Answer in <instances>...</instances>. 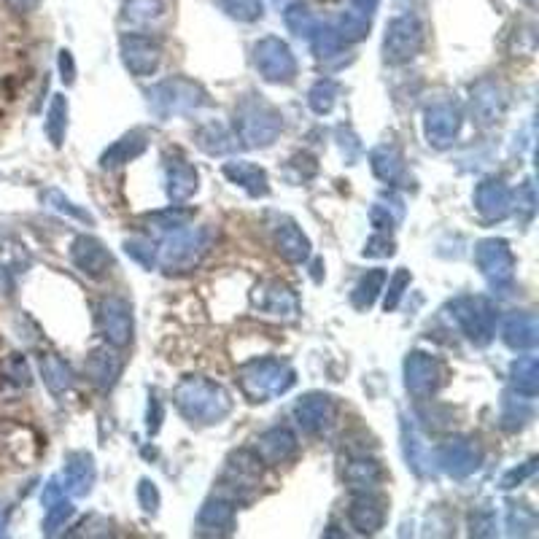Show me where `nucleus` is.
Returning <instances> with one entry per match:
<instances>
[{"label": "nucleus", "instance_id": "nucleus-1", "mask_svg": "<svg viewBox=\"0 0 539 539\" xmlns=\"http://www.w3.org/2000/svg\"><path fill=\"white\" fill-rule=\"evenodd\" d=\"M176 407L195 424H219L232 410V399L211 380L186 378L176 389Z\"/></svg>", "mask_w": 539, "mask_h": 539}, {"label": "nucleus", "instance_id": "nucleus-2", "mask_svg": "<svg viewBox=\"0 0 539 539\" xmlns=\"http://www.w3.org/2000/svg\"><path fill=\"white\" fill-rule=\"evenodd\" d=\"M281 133V114L270 103L246 98L235 111V138L251 149L270 146Z\"/></svg>", "mask_w": 539, "mask_h": 539}, {"label": "nucleus", "instance_id": "nucleus-3", "mask_svg": "<svg viewBox=\"0 0 539 539\" xmlns=\"http://www.w3.org/2000/svg\"><path fill=\"white\" fill-rule=\"evenodd\" d=\"M240 386L251 402H267L270 397L286 394L294 386V372L278 359H259L240 370Z\"/></svg>", "mask_w": 539, "mask_h": 539}, {"label": "nucleus", "instance_id": "nucleus-4", "mask_svg": "<svg viewBox=\"0 0 539 539\" xmlns=\"http://www.w3.org/2000/svg\"><path fill=\"white\" fill-rule=\"evenodd\" d=\"M213 243L211 230H195V227H186V230H176L168 238V243L160 251V265L170 273H184L192 267L200 265V259L208 254V248Z\"/></svg>", "mask_w": 539, "mask_h": 539}, {"label": "nucleus", "instance_id": "nucleus-5", "mask_svg": "<svg viewBox=\"0 0 539 539\" xmlns=\"http://www.w3.org/2000/svg\"><path fill=\"white\" fill-rule=\"evenodd\" d=\"M453 316L472 343H491L496 332V308L486 297H464L453 305Z\"/></svg>", "mask_w": 539, "mask_h": 539}, {"label": "nucleus", "instance_id": "nucleus-6", "mask_svg": "<svg viewBox=\"0 0 539 539\" xmlns=\"http://www.w3.org/2000/svg\"><path fill=\"white\" fill-rule=\"evenodd\" d=\"M421 41H424V30L413 14L391 19L389 27H386V41H383V57L391 65H402V62L416 57Z\"/></svg>", "mask_w": 539, "mask_h": 539}, {"label": "nucleus", "instance_id": "nucleus-7", "mask_svg": "<svg viewBox=\"0 0 539 539\" xmlns=\"http://www.w3.org/2000/svg\"><path fill=\"white\" fill-rule=\"evenodd\" d=\"M205 103V92L189 79H168L151 89V106L157 114H184Z\"/></svg>", "mask_w": 539, "mask_h": 539}, {"label": "nucleus", "instance_id": "nucleus-8", "mask_svg": "<svg viewBox=\"0 0 539 539\" xmlns=\"http://www.w3.org/2000/svg\"><path fill=\"white\" fill-rule=\"evenodd\" d=\"M257 68L267 81L286 84L297 76V60L281 38H265L257 44Z\"/></svg>", "mask_w": 539, "mask_h": 539}, {"label": "nucleus", "instance_id": "nucleus-9", "mask_svg": "<svg viewBox=\"0 0 539 539\" xmlns=\"http://www.w3.org/2000/svg\"><path fill=\"white\" fill-rule=\"evenodd\" d=\"M475 262L488 278V283L502 286V283L513 281L515 273V257L510 246L504 240H483L475 248Z\"/></svg>", "mask_w": 539, "mask_h": 539}, {"label": "nucleus", "instance_id": "nucleus-10", "mask_svg": "<svg viewBox=\"0 0 539 539\" xmlns=\"http://www.w3.org/2000/svg\"><path fill=\"white\" fill-rule=\"evenodd\" d=\"M122 60L135 76H151V73L160 68L162 49L151 36L127 33L122 38Z\"/></svg>", "mask_w": 539, "mask_h": 539}, {"label": "nucleus", "instance_id": "nucleus-11", "mask_svg": "<svg viewBox=\"0 0 539 539\" xmlns=\"http://www.w3.org/2000/svg\"><path fill=\"white\" fill-rule=\"evenodd\" d=\"M100 324H103V335L114 348H124L133 340V313L130 305L119 297H108L100 305Z\"/></svg>", "mask_w": 539, "mask_h": 539}, {"label": "nucleus", "instance_id": "nucleus-12", "mask_svg": "<svg viewBox=\"0 0 539 539\" xmlns=\"http://www.w3.org/2000/svg\"><path fill=\"white\" fill-rule=\"evenodd\" d=\"M461 130V114L459 108L453 103H434L429 111H426V138L437 149H445L456 141V135Z\"/></svg>", "mask_w": 539, "mask_h": 539}, {"label": "nucleus", "instance_id": "nucleus-13", "mask_svg": "<svg viewBox=\"0 0 539 539\" xmlns=\"http://www.w3.org/2000/svg\"><path fill=\"white\" fill-rule=\"evenodd\" d=\"M407 391L418 399H429L440 386V364L426 354H410L405 362Z\"/></svg>", "mask_w": 539, "mask_h": 539}, {"label": "nucleus", "instance_id": "nucleus-14", "mask_svg": "<svg viewBox=\"0 0 539 539\" xmlns=\"http://www.w3.org/2000/svg\"><path fill=\"white\" fill-rule=\"evenodd\" d=\"M437 464H440L453 478H464L469 472H475L480 464V451L475 442L469 440H451L437 448Z\"/></svg>", "mask_w": 539, "mask_h": 539}, {"label": "nucleus", "instance_id": "nucleus-15", "mask_svg": "<svg viewBox=\"0 0 539 539\" xmlns=\"http://www.w3.org/2000/svg\"><path fill=\"white\" fill-rule=\"evenodd\" d=\"M254 305L259 310H265L270 316H283V319H294L300 313V302H297V294L281 281H267L262 286H257L254 292Z\"/></svg>", "mask_w": 539, "mask_h": 539}, {"label": "nucleus", "instance_id": "nucleus-16", "mask_svg": "<svg viewBox=\"0 0 539 539\" xmlns=\"http://www.w3.org/2000/svg\"><path fill=\"white\" fill-rule=\"evenodd\" d=\"M475 208L488 221H502L513 211V192L502 181H483L475 192Z\"/></svg>", "mask_w": 539, "mask_h": 539}, {"label": "nucleus", "instance_id": "nucleus-17", "mask_svg": "<svg viewBox=\"0 0 539 539\" xmlns=\"http://www.w3.org/2000/svg\"><path fill=\"white\" fill-rule=\"evenodd\" d=\"M294 416H297V421H300L305 432H324V429L335 421V402L329 397H321V394H310V397L297 402Z\"/></svg>", "mask_w": 539, "mask_h": 539}, {"label": "nucleus", "instance_id": "nucleus-18", "mask_svg": "<svg viewBox=\"0 0 539 539\" xmlns=\"http://www.w3.org/2000/svg\"><path fill=\"white\" fill-rule=\"evenodd\" d=\"M73 265L79 267L81 273L92 275V278H103L108 273V267H111V254H108L103 243L95 238H87V235H81L76 243H73Z\"/></svg>", "mask_w": 539, "mask_h": 539}, {"label": "nucleus", "instance_id": "nucleus-19", "mask_svg": "<svg viewBox=\"0 0 539 539\" xmlns=\"http://www.w3.org/2000/svg\"><path fill=\"white\" fill-rule=\"evenodd\" d=\"M254 453H257V459L262 464H283V461H289L297 453V437L289 429L275 426V429L259 437L257 451Z\"/></svg>", "mask_w": 539, "mask_h": 539}, {"label": "nucleus", "instance_id": "nucleus-20", "mask_svg": "<svg viewBox=\"0 0 539 539\" xmlns=\"http://www.w3.org/2000/svg\"><path fill=\"white\" fill-rule=\"evenodd\" d=\"M273 238H275V248H278V254H281L283 259H289V262H294V265H300V262L308 259L310 243L292 219L278 221V224L273 227Z\"/></svg>", "mask_w": 539, "mask_h": 539}, {"label": "nucleus", "instance_id": "nucleus-21", "mask_svg": "<svg viewBox=\"0 0 539 539\" xmlns=\"http://www.w3.org/2000/svg\"><path fill=\"white\" fill-rule=\"evenodd\" d=\"M351 526H354L359 534H375V531L383 526L386 521V507H383V499L372 496L370 491H364L362 496H356L351 502Z\"/></svg>", "mask_w": 539, "mask_h": 539}, {"label": "nucleus", "instance_id": "nucleus-22", "mask_svg": "<svg viewBox=\"0 0 539 539\" xmlns=\"http://www.w3.org/2000/svg\"><path fill=\"white\" fill-rule=\"evenodd\" d=\"M502 337L504 343L515 348V351H529L539 340L537 316H531V313H513V316H507L502 327Z\"/></svg>", "mask_w": 539, "mask_h": 539}, {"label": "nucleus", "instance_id": "nucleus-23", "mask_svg": "<svg viewBox=\"0 0 539 539\" xmlns=\"http://www.w3.org/2000/svg\"><path fill=\"white\" fill-rule=\"evenodd\" d=\"M197 192V170L189 162H168V195L176 203H184Z\"/></svg>", "mask_w": 539, "mask_h": 539}, {"label": "nucleus", "instance_id": "nucleus-24", "mask_svg": "<svg viewBox=\"0 0 539 539\" xmlns=\"http://www.w3.org/2000/svg\"><path fill=\"white\" fill-rule=\"evenodd\" d=\"M224 176L230 178L232 184L243 186L248 195H267V176L259 165H251V162H230V165H224Z\"/></svg>", "mask_w": 539, "mask_h": 539}, {"label": "nucleus", "instance_id": "nucleus-25", "mask_svg": "<svg viewBox=\"0 0 539 539\" xmlns=\"http://www.w3.org/2000/svg\"><path fill=\"white\" fill-rule=\"evenodd\" d=\"M95 483V464L89 459L87 453H73L65 467V491L81 496L87 494L89 488Z\"/></svg>", "mask_w": 539, "mask_h": 539}, {"label": "nucleus", "instance_id": "nucleus-26", "mask_svg": "<svg viewBox=\"0 0 539 539\" xmlns=\"http://www.w3.org/2000/svg\"><path fill=\"white\" fill-rule=\"evenodd\" d=\"M87 372L89 378L95 380L98 386L108 389V386H114V380L119 378V372H122V359H119L114 351L100 348V351H92V356L87 359Z\"/></svg>", "mask_w": 539, "mask_h": 539}, {"label": "nucleus", "instance_id": "nucleus-27", "mask_svg": "<svg viewBox=\"0 0 539 539\" xmlns=\"http://www.w3.org/2000/svg\"><path fill=\"white\" fill-rule=\"evenodd\" d=\"M143 149H146V133L135 130V133L124 135L122 141H116L114 146L103 154V165H106V168L124 165V162L135 160L138 154H143Z\"/></svg>", "mask_w": 539, "mask_h": 539}, {"label": "nucleus", "instance_id": "nucleus-28", "mask_svg": "<svg viewBox=\"0 0 539 539\" xmlns=\"http://www.w3.org/2000/svg\"><path fill=\"white\" fill-rule=\"evenodd\" d=\"M513 386L523 399L537 397V391H539L537 356H521V359L513 364Z\"/></svg>", "mask_w": 539, "mask_h": 539}, {"label": "nucleus", "instance_id": "nucleus-29", "mask_svg": "<svg viewBox=\"0 0 539 539\" xmlns=\"http://www.w3.org/2000/svg\"><path fill=\"white\" fill-rule=\"evenodd\" d=\"M372 170H375V176H378L380 181L397 184L399 178L405 176V162H402L397 149L383 146V149L372 151Z\"/></svg>", "mask_w": 539, "mask_h": 539}, {"label": "nucleus", "instance_id": "nucleus-30", "mask_svg": "<svg viewBox=\"0 0 539 539\" xmlns=\"http://www.w3.org/2000/svg\"><path fill=\"white\" fill-rule=\"evenodd\" d=\"M472 111L478 116L480 122L488 124L494 122L499 111H502V100H499V89L494 84H480L475 98H472Z\"/></svg>", "mask_w": 539, "mask_h": 539}, {"label": "nucleus", "instance_id": "nucleus-31", "mask_svg": "<svg viewBox=\"0 0 539 539\" xmlns=\"http://www.w3.org/2000/svg\"><path fill=\"white\" fill-rule=\"evenodd\" d=\"M345 480L351 483V488L370 491L372 486H378L380 483V467L370 459H356L345 467Z\"/></svg>", "mask_w": 539, "mask_h": 539}, {"label": "nucleus", "instance_id": "nucleus-32", "mask_svg": "<svg viewBox=\"0 0 539 539\" xmlns=\"http://www.w3.org/2000/svg\"><path fill=\"white\" fill-rule=\"evenodd\" d=\"M197 141H200V146H203L208 154H227V151L238 146V138L227 133L221 124H208V127H203L200 135H197Z\"/></svg>", "mask_w": 539, "mask_h": 539}, {"label": "nucleus", "instance_id": "nucleus-33", "mask_svg": "<svg viewBox=\"0 0 539 539\" xmlns=\"http://www.w3.org/2000/svg\"><path fill=\"white\" fill-rule=\"evenodd\" d=\"M41 372H44L46 386L54 391V394H60V391L71 389V370L65 367V362H60L54 354L41 356Z\"/></svg>", "mask_w": 539, "mask_h": 539}, {"label": "nucleus", "instance_id": "nucleus-34", "mask_svg": "<svg viewBox=\"0 0 539 539\" xmlns=\"http://www.w3.org/2000/svg\"><path fill=\"white\" fill-rule=\"evenodd\" d=\"M386 278L389 275L383 273V270H372V273H367L362 278V283L356 286V292H354V305L359 310L364 308H370L372 302L378 300V294L383 292V286H386Z\"/></svg>", "mask_w": 539, "mask_h": 539}, {"label": "nucleus", "instance_id": "nucleus-35", "mask_svg": "<svg viewBox=\"0 0 539 539\" xmlns=\"http://www.w3.org/2000/svg\"><path fill=\"white\" fill-rule=\"evenodd\" d=\"M65 127H68V103L62 95H57L49 106V114H46V133H49L54 146H60L62 138H65Z\"/></svg>", "mask_w": 539, "mask_h": 539}, {"label": "nucleus", "instance_id": "nucleus-36", "mask_svg": "<svg viewBox=\"0 0 539 539\" xmlns=\"http://www.w3.org/2000/svg\"><path fill=\"white\" fill-rule=\"evenodd\" d=\"M286 27L292 30L294 36L310 38L316 33L319 22H316V17H313L302 3H297V6H289V9H286Z\"/></svg>", "mask_w": 539, "mask_h": 539}, {"label": "nucleus", "instance_id": "nucleus-37", "mask_svg": "<svg viewBox=\"0 0 539 539\" xmlns=\"http://www.w3.org/2000/svg\"><path fill=\"white\" fill-rule=\"evenodd\" d=\"M162 9H165L162 0H127L124 19L133 22V25H143V22H151L154 17H160Z\"/></svg>", "mask_w": 539, "mask_h": 539}, {"label": "nucleus", "instance_id": "nucleus-38", "mask_svg": "<svg viewBox=\"0 0 539 539\" xmlns=\"http://www.w3.org/2000/svg\"><path fill=\"white\" fill-rule=\"evenodd\" d=\"M335 98H337V84L335 81L324 79L310 89V108H313L316 114H327V111H332V106H335Z\"/></svg>", "mask_w": 539, "mask_h": 539}, {"label": "nucleus", "instance_id": "nucleus-39", "mask_svg": "<svg viewBox=\"0 0 539 539\" xmlns=\"http://www.w3.org/2000/svg\"><path fill=\"white\" fill-rule=\"evenodd\" d=\"M221 9L240 22H254L262 17V0H219Z\"/></svg>", "mask_w": 539, "mask_h": 539}, {"label": "nucleus", "instance_id": "nucleus-40", "mask_svg": "<svg viewBox=\"0 0 539 539\" xmlns=\"http://www.w3.org/2000/svg\"><path fill=\"white\" fill-rule=\"evenodd\" d=\"M232 515H235L232 502H221V499H216V502L205 504L203 513H200V521L208 523V526H230Z\"/></svg>", "mask_w": 539, "mask_h": 539}, {"label": "nucleus", "instance_id": "nucleus-41", "mask_svg": "<svg viewBox=\"0 0 539 539\" xmlns=\"http://www.w3.org/2000/svg\"><path fill=\"white\" fill-rule=\"evenodd\" d=\"M71 515H73V504L68 502L65 496H60L57 502L46 504V523H44L46 534H54L60 526H65V521H68Z\"/></svg>", "mask_w": 539, "mask_h": 539}, {"label": "nucleus", "instance_id": "nucleus-42", "mask_svg": "<svg viewBox=\"0 0 539 539\" xmlns=\"http://www.w3.org/2000/svg\"><path fill=\"white\" fill-rule=\"evenodd\" d=\"M389 281V292H386V310H394L399 305V300H402V294H405L407 283H410V273H407L405 267H399L397 273H394V278H386Z\"/></svg>", "mask_w": 539, "mask_h": 539}, {"label": "nucleus", "instance_id": "nucleus-43", "mask_svg": "<svg viewBox=\"0 0 539 539\" xmlns=\"http://www.w3.org/2000/svg\"><path fill=\"white\" fill-rule=\"evenodd\" d=\"M124 248H127V254H130L133 259H138L141 265H146V267L154 265V251H151L149 243H143V240H130Z\"/></svg>", "mask_w": 539, "mask_h": 539}, {"label": "nucleus", "instance_id": "nucleus-44", "mask_svg": "<svg viewBox=\"0 0 539 539\" xmlns=\"http://www.w3.org/2000/svg\"><path fill=\"white\" fill-rule=\"evenodd\" d=\"M138 494H141L143 510H149V513H154V510H157V504H160V496H157V488L151 486L149 480H143L141 488H138Z\"/></svg>", "mask_w": 539, "mask_h": 539}, {"label": "nucleus", "instance_id": "nucleus-45", "mask_svg": "<svg viewBox=\"0 0 539 539\" xmlns=\"http://www.w3.org/2000/svg\"><path fill=\"white\" fill-rule=\"evenodd\" d=\"M46 203H57V205H52V208H57V211H62V213H71V216H79V219L89 221V216H87V213L76 211V208H73V205L68 203V200H62V197L57 195V192H46Z\"/></svg>", "mask_w": 539, "mask_h": 539}, {"label": "nucleus", "instance_id": "nucleus-46", "mask_svg": "<svg viewBox=\"0 0 539 539\" xmlns=\"http://www.w3.org/2000/svg\"><path fill=\"white\" fill-rule=\"evenodd\" d=\"M529 475H534V461H529V464H526L523 469H513V472H507V475H504V480H502V486L504 488H513L515 483H521V480H526Z\"/></svg>", "mask_w": 539, "mask_h": 539}, {"label": "nucleus", "instance_id": "nucleus-47", "mask_svg": "<svg viewBox=\"0 0 539 539\" xmlns=\"http://www.w3.org/2000/svg\"><path fill=\"white\" fill-rule=\"evenodd\" d=\"M60 71H62V79L71 84L73 81V73H76V68H73V57L71 52H62L60 54Z\"/></svg>", "mask_w": 539, "mask_h": 539}, {"label": "nucleus", "instance_id": "nucleus-48", "mask_svg": "<svg viewBox=\"0 0 539 539\" xmlns=\"http://www.w3.org/2000/svg\"><path fill=\"white\" fill-rule=\"evenodd\" d=\"M378 3L380 0H354V9L351 11H356V14H362V17L372 19V14H375V9H378Z\"/></svg>", "mask_w": 539, "mask_h": 539}, {"label": "nucleus", "instance_id": "nucleus-49", "mask_svg": "<svg viewBox=\"0 0 539 539\" xmlns=\"http://www.w3.org/2000/svg\"><path fill=\"white\" fill-rule=\"evenodd\" d=\"M6 3H9L14 11H19V14H30V11L36 9L41 0H6Z\"/></svg>", "mask_w": 539, "mask_h": 539}, {"label": "nucleus", "instance_id": "nucleus-50", "mask_svg": "<svg viewBox=\"0 0 539 539\" xmlns=\"http://www.w3.org/2000/svg\"><path fill=\"white\" fill-rule=\"evenodd\" d=\"M6 526V513H3V507H0V529Z\"/></svg>", "mask_w": 539, "mask_h": 539}]
</instances>
